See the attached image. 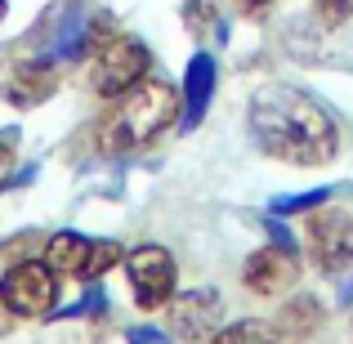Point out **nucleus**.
I'll return each instance as SVG.
<instances>
[{"label": "nucleus", "mask_w": 353, "mask_h": 344, "mask_svg": "<svg viewBox=\"0 0 353 344\" xmlns=\"http://www.w3.org/2000/svg\"><path fill=\"white\" fill-rule=\"evenodd\" d=\"M250 134L268 156L291 165H327L340 152L331 112L295 85H264L250 99Z\"/></svg>", "instance_id": "obj_1"}, {"label": "nucleus", "mask_w": 353, "mask_h": 344, "mask_svg": "<svg viewBox=\"0 0 353 344\" xmlns=\"http://www.w3.org/2000/svg\"><path fill=\"white\" fill-rule=\"evenodd\" d=\"M179 103L183 99L174 94V85L143 77L134 90H125V94L117 99V108L108 112L103 130H99L103 152H134V148H148L157 134H165V130L174 125Z\"/></svg>", "instance_id": "obj_2"}, {"label": "nucleus", "mask_w": 353, "mask_h": 344, "mask_svg": "<svg viewBox=\"0 0 353 344\" xmlns=\"http://www.w3.org/2000/svg\"><path fill=\"white\" fill-rule=\"evenodd\" d=\"M152 68V54L148 45H139L134 36H108L94 45V59H90V85L103 99H121L125 90H134L139 81Z\"/></svg>", "instance_id": "obj_3"}, {"label": "nucleus", "mask_w": 353, "mask_h": 344, "mask_svg": "<svg viewBox=\"0 0 353 344\" xmlns=\"http://www.w3.org/2000/svg\"><path fill=\"white\" fill-rule=\"evenodd\" d=\"M0 304L14 318H45L59 304V273L45 259H23L0 277Z\"/></svg>", "instance_id": "obj_4"}, {"label": "nucleus", "mask_w": 353, "mask_h": 344, "mask_svg": "<svg viewBox=\"0 0 353 344\" xmlns=\"http://www.w3.org/2000/svg\"><path fill=\"white\" fill-rule=\"evenodd\" d=\"M125 273H130V291H134L139 309H161L174 300V259L165 246H134L125 255Z\"/></svg>", "instance_id": "obj_5"}, {"label": "nucleus", "mask_w": 353, "mask_h": 344, "mask_svg": "<svg viewBox=\"0 0 353 344\" xmlns=\"http://www.w3.org/2000/svg\"><path fill=\"white\" fill-rule=\"evenodd\" d=\"M309 255L327 277H340L353 268V215L318 206L309 219Z\"/></svg>", "instance_id": "obj_6"}, {"label": "nucleus", "mask_w": 353, "mask_h": 344, "mask_svg": "<svg viewBox=\"0 0 353 344\" xmlns=\"http://www.w3.org/2000/svg\"><path fill=\"white\" fill-rule=\"evenodd\" d=\"M241 282L255 295H286L300 282V264H295V250L286 246H259L255 255H246L241 264Z\"/></svg>", "instance_id": "obj_7"}, {"label": "nucleus", "mask_w": 353, "mask_h": 344, "mask_svg": "<svg viewBox=\"0 0 353 344\" xmlns=\"http://www.w3.org/2000/svg\"><path fill=\"white\" fill-rule=\"evenodd\" d=\"M59 77H54V59H23L9 63L5 77H0V94L9 99L14 108H36L54 94Z\"/></svg>", "instance_id": "obj_8"}, {"label": "nucleus", "mask_w": 353, "mask_h": 344, "mask_svg": "<svg viewBox=\"0 0 353 344\" xmlns=\"http://www.w3.org/2000/svg\"><path fill=\"white\" fill-rule=\"evenodd\" d=\"M215 85H219V68L206 50H197L183 68V130L201 125V117L210 112V99H215Z\"/></svg>", "instance_id": "obj_9"}, {"label": "nucleus", "mask_w": 353, "mask_h": 344, "mask_svg": "<svg viewBox=\"0 0 353 344\" xmlns=\"http://www.w3.org/2000/svg\"><path fill=\"white\" fill-rule=\"evenodd\" d=\"M215 309H219V295H215V291L179 295V300H174V309H170L174 331H179V336H201V331L215 322Z\"/></svg>", "instance_id": "obj_10"}, {"label": "nucleus", "mask_w": 353, "mask_h": 344, "mask_svg": "<svg viewBox=\"0 0 353 344\" xmlns=\"http://www.w3.org/2000/svg\"><path fill=\"white\" fill-rule=\"evenodd\" d=\"M90 250H94V241L81 237V232H54L50 246H45V264L54 268V273H85L90 264Z\"/></svg>", "instance_id": "obj_11"}, {"label": "nucleus", "mask_w": 353, "mask_h": 344, "mask_svg": "<svg viewBox=\"0 0 353 344\" xmlns=\"http://www.w3.org/2000/svg\"><path fill=\"white\" fill-rule=\"evenodd\" d=\"M210 344H277V331L268 322H233L219 336H210Z\"/></svg>", "instance_id": "obj_12"}, {"label": "nucleus", "mask_w": 353, "mask_h": 344, "mask_svg": "<svg viewBox=\"0 0 353 344\" xmlns=\"http://www.w3.org/2000/svg\"><path fill=\"white\" fill-rule=\"evenodd\" d=\"M331 201V188H309V192H291V197L273 201V215H300V210H318Z\"/></svg>", "instance_id": "obj_13"}, {"label": "nucleus", "mask_w": 353, "mask_h": 344, "mask_svg": "<svg viewBox=\"0 0 353 344\" xmlns=\"http://www.w3.org/2000/svg\"><path fill=\"white\" fill-rule=\"evenodd\" d=\"M117 259H121V246H117V241H94V250H90V264H85V273H81V277H85V282H99V277H103L108 268L117 264Z\"/></svg>", "instance_id": "obj_14"}, {"label": "nucleus", "mask_w": 353, "mask_h": 344, "mask_svg": "<svg viewBox=\"0 0 353 344\" xmlns=\"http://www.w3.org/2000/svg\"><path fill=\"white\" fill-rule=\"evenodd\" d=\"M313 9H318V18L327 27H340L353 18V0H313Z\"/></svg>", "instance_id": "obj_15"}, {"label": "nucleus", "mask_w": 353, "mask_h": 344, "mask_svg": "<svg viewBox=\"0 0 353 344\" xmlns=\"http://www.w3.org/2000/svg\"><path fill=\"white\" fill-rule=\"evenodd\" d=\"M103 309H108V295L99 291V282H90V295L72 309H63V318H85V313H103Z\"/></svg>", "instance_id": "obj_16"}, {"label": "nucleus", "mask_w": 353, "mask_h": 344, "mask_svg": "<svg viewBox=\"0 0 353 344\" xmlns=\"http://www.w3.org/2000/svg\"><path fill=\"white\" fill-rule=\"evenodd\" d=\"M125 340L130 344H170V336H165V331H157V327H130Z\"/></svg>", "instance_id": "obj_17"}, {"label": "nucleus", "mask_w": 353, "mask_h": 344, "mask_svg": "<svg viewBox=\"0 0 353 344\" xmlns=\"http://www.w3.org/2000/svg\"><path fill=\"white\" fill-rule=\"evenodd\" d=\"M264 228L273 232V246H286V250H295V241H291V232H286L282 224H277V215H268L264 219Z\"/></svg>", "instance_id": "obj_18"}, {"label": "nucleus", "mask_w": 353, "mask_h": 344, "mask_svg": "<svg viewBox=\"0 0 353 344\" xmlns=\"http://www.w3.org/2000/svg\"><path fill=\"white\" fill-rule=\"evenodd\" d=\"M233 5L241 9V14H264V9H268V0H233Z\"/></svg>", "instance_id": "obj_19"}, {"label": "nucleus", "mask_w": 353, "mask_h": 344, "mask_svg": "<svg viewBox=\"0 0 353 344\" xmlns=\"http://www.w3.org/2000/svg\"><path fill=\"white\" fill-rule=\"evenodd\" d=\"M5 165H9V143L0 139V170H5Z\"/></svg>", "instance_id": "obj_20"}, {"label": "nucleus", "mask_w": 353, "mask_h": 344, "mask_svg": "<svg viewBox=\"0 0 353 344\" xmlns=\"http://www.w3.org/2000/svg\"><path fill=\"white\" fill-rule=\"evenodd\" d=\"M0 5H5V0H0Z\"/></svg>", "instance_id": "obj_21"}]
</instances>
